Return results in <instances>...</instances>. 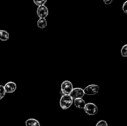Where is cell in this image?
Masks as SVG:
<instances>
[{
	"mask_svg": "<svg viewBox=\"0 0 127 126\" xmlns=\"http://www.w3.org/2000/svg\"><path fill=\"white\" fill-rule=\"evenodd\" d=\"M122 11L124 13H127V1H125L123 4Z\"/></svg>",
	"mask_w": 127,
	"mask_h": 126,
	"instance_id": "16",
	"label": "cell"
},
{
	"mask_svg": "<svg viewBox=\"0 0 127 126\" xmlns=\"http://www.w3.org/2000/svg\"><path fill=\"white\" fill-rule=\"evenodd\" d=\"M33 2L37 6H42V5H45V4L47 2V0H33Z\"/></svg>",
	"mask_w": 127,
	"mask_h": 126,
	"instance_id": "13",
	"label": "cell"
},
{
	"mask_svg": "<svg viewBox=\"0 0 127 126\" xmlns=\"http://www.w3.org/2000/svg\"><path fill=\"white\" fill-rule=\"evenodd\" d=\"M6 93H12L14 92L17 88V85L14 82H8L4 86Z\"/></svg>",
	"mask_w": 127,
	"mask_h": 126,
	"instance_id": "7",
	"label": "cell"
},
{
	"mask_svg": "<svg viewBox=\"0 0 127 126\" xmlns=\"http://www.w3.org/2000/svg\"><path fill=\"white\" fill-rule=\"evenodd\" d=\"M47 25V21L45 18H39L37 21V26L38 28L43 29Z\"/></svg>",
	"mask_w": 127,
	"mask_h": 126,
	"instance_id": "11",
	"label": "cell"
},
{
	"mask_svg": "<svg viewBox=\"0 0 127 126\" xmlns=\"http://www.w3.org/2000/svg\"><path fill=\"white\" fill-rule=\"evenodd\" d=\"M73 89V84L69 80H64L61 85V94L62 95H69Z\"/></svg>",
	"mask_w": 127,
	"mask_h": 126,
	"instance_id": "2",
	"label": "cell"
},
{
	"mask_svg": "<svg viewBox=\"0 0 127 126\" xmlns=\"http://www.w3.org/2000/svg\"><path fill=\"white\" fill-rule=\"evenodd\" d=\"M6 93L4 90V86L0 85V100H1V99H2L4 97Z\"/></svg>",
	"mask_w": 127,
	"mask_h": 126,
	"instance_id": "14",
	"label": "cell"
},
{
	"mask_svg": "<svg viewBox=\"0 0 127 126\" xmlns=\"http://www.w3.org/2000/svg\"><path fill=\"white\" fill-rule=\"evenodd\" d=\"M9 38V34L8 32L6 30H0V40L5 42L7 41Z\"/></svg>",
	"mask_w": 127,
	"mask_h": 126,
	"instance_id": "10",
	"label": "cell"
},
{
	"mask_svg": "<svg viewBox=\"0 0 127 126\" xmlns=\"http://www.w3.org/2000/svg\"><path fill=\"white\" fill-rule=\"evenodd\" d=\"M26 126H40V124L38 120L30 118L26 121Z\"/></svg>",
	"mask_w": 127,
	"mask_h": 126,
	"instance_id": "9",
	"label": "cell"
},
{
	"mask_svg": "<svg viewBox=\"0 0 127 126\" xmlns=\"http://www.w3.org/2000/svg\"><path fill=\"white\" fill-rule=\"evenodd\" d=\"M84 95H85V94H84L83 89L79 87L73 88L71 92L69 94V95L71 96V98L73 100L76 98H83V96H84Z\"/></svg>",
	"mask_w": 127,
	"mask_h": 126,
	"instance_id": "6",
	"label": "cell"
},
{
	"mask_svg": "<svg viewBox=\"0 0 127 126\" xmlns=\"http://www.w3.org/2000/svg\"><path fill=\"white\" fill-rule=\"evenodd\" d=\"M95 126H108V124L105 120H100L96 124Z\"/></svg>",
	"mask_w": 127,
	"mask_h": 126,
	"instance_id": "15",
	"label": "cell"
},
{
	"mask_svg": "<svg viewBox=\"0 0 127 126\" xmlns=\"http://www.w3.org/2000/svg\"><path fill=\"white\" fill-rule=\"evenodd\" d=\"M103 1H104V2L105 3V4L109 5L112 2L113 0H103Z\"/></svg>",
	"mask_w": 127,
	"mask_h": 126,
	"instance_id": "17",
	"label": "cell"
},
{
	"mask_svg": "<svg viewBox=\"0 0 127 126\" xmlns=\"http://www.w3.org/2000/svg\"><path fill=\"white\" fill-rule=\"evenodd\" d=\"M84 94L89 96H92V95H96L99 91V86L95 84H91L89 85L83 89Z\"/></svg>",
	"mask_w": 127,
	"mask_h": 126,
	"instance_id": "4",
	"label": "cell"
},
{
	"mask_svg": "<svg viewBox=\"0 0 127 126\" xmlns=\"http://www.w3.org/2000/svg\"><path fill=\"white\" fill-rule=\"evenodd\" d=\"M49 11H48V7L45 5L38 6L37 9V15L39 18H45L48 16Z\"/></svg>",
	"mask_w": 127,
	"mask_h": 126,
	"instance_id": "5",
	"label": "cell"
},
{
	"mask_svg": "<svg viewBox=\"0 0 127 126\" xmlns=\"http://www.w3.org/2000/svg\"><path fill=\"white\" fill-rule=\"evenodd\" d=\"M84 110L87 114L89 116H94L97 114L99 109L96 105L93 103H86L85 106L84 107Z\"/></svg>",
	"mask_w": 127,
	"mask_h": 126,
	"instance_id": "3",
	"label": "cell"
},
{
	"mask_svg": "<svg viewBox=\"0 0 127 126\" xmlns=\"http://www.w3.org/2000/svg\"><path fill=\"white\" fill-rule=\"evenodd\" d=\"M73 103H74L76 107L79 109H84L86 103L85 102V101H84V100H83V98H79L74 99L73 100Z\"/></svg>",
	"mask_w": 127,
	"mask_h": 126,
	"instance_id": "8",
	"label": "cell"
},
{
	"mask_svg": "<svg viewBox=\"0 0 127 126\" xmlns=\"http://www.w3.org/2000/svg\"><path fill=\"white\" fill-rule=\"evenodd\" d=\"M120 53H121V55L124 58H126L127 57V45L125 44L122 46V48H121V51H120Z\"/></svg>",
	"mask_w": 127,
	"mask_h": 126,
	"instance_id": "12",
	"label": "cell"
},
{
	"mask_svg": "<svg viewBox=\"0 0 127 126\" xmlns=\"http://www.w3.org/2000/svg\"><path fill=\"white\" fill-rule=\"evenodd\" d=\"M73 99L69 95H62L60 100V105L61 108L63 109H68L73 103Z\"/></svg>",
	"mask_w": 127,
	"mask_h": 126,
	"instance_id": "1",
	"label": "cell"
}]
</instances>
